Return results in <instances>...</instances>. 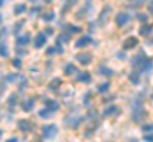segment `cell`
Returning a JSON list of instances; mask_svg holds the SVG:
<instances>
[{
    "label": "cell",
    "instance_id": "obj_1",
    "mask_svg": "<svg viewBox=\"0 0 153 142\" xmlns=\"http://www.w3.org/2000/svg\"><path fill=\"white\" fill-rule=\"evenodd\" d=\"M148 118V112L146 111V107L143 104L142 99H135L131 104V119L133 122L139 123L146 121Z\"/></svg>",
    "mask_w": 153,
    "mask_h": 142
},
{
    "label": "cell",
    "instance_id": "obj_2",
    "mask_svg": "<svg viewBox=\"0 0 153 142\" xmlns=\"http://www.w3.org/2000/svg\"><path fill=\"white\" fill-rule=\"evenodd\" d=\"M84 119H85V117L80 114L79 112L69 113V114L64 118V126L70 130H76V128H79V126L84 122Z\"/></svg>",
    "mask_w": 153,
    "mask_h": 142
},
{
    "label": "cell",
    "instance_id": "obj_3",
    "mask_svg": "<svg viewBox=\"0 0 153 142\" xmlns=\"http://www.w3.org/2000/svg\"><path fill=\"white\" fill-rule=\"evenodd\" d=\"M41 133L44 140H52L59 133V127L56 124H44L41 127Z\"/></svg>",
    "mask_w": 153,
    "mask_h": 142
},
{
    "label": "cell",
    "instance_id": "obj_4",
    "mask_svg": "<svg viewBox=\"0 0 153 142\" xmlns=\"http://www.w3.org/2000/svg\"><path fill=\"white\" fill-rule=\"evenodd\" d=\"M17 128L22 133H31L36 128V124L31 119H19L17 122Z\"/></svg>",
    "mask_w": 153,
    "mask_h": 142
},
{
    "label": "cell",
    "instance_id": "obj_5",
    "mask_svg": "<svg viewBox=\"0 0 153 142\" xmlns=\"http://www.w3.org/2000/svg\"><path fill=\"white\" fill-rule=\"evenodd\" d=\"M92 8H93L92 0H87V1L84 3V5L75 13V18H76V19H79V20H84L85 18L88 17V14L92 12Z\"/></svg>",
    "mask_w": 153,
    "mask_h": 142
},
{
    "label": "cell",
    "instance_id": "obj_6",
    "mask_svg": "<svg viewBox=\"0 0 153 142\" xmlns=\"http://www.w3.org/2000/svg\"><path fill=\"white\" fill-rule=\"evenodd\" d=\"M74 59L82 66H89L93 61V55L91 52H80V53H76L74 56Z\"/></svg>",
    "mask_w": 153,
    "mask_h": 142
},
{
    "label": "cell",
    "instance_id": "obj_7",
    "mask_svg": "<svg viewBox=\"0 0 153 142\" xmlns=\"http://www.w3.org/2000/svg\"><path fill=\"white\" fill-rule=\"evenodd\" d=\"M129 20H130V14L129 13H125V12H120L116 14V17H115V23H116V26L119 28H123L124 26H126Z\"/></svg>",
    "mask_w": 153,
    "mask_h": 142
},
{
    "label": "cell",
    "instance_id": "obj_8",
    "mask_svg": "<svg viewBox=\"0 0 153 142\" xmlns=\"http://www.w3.org/2000/svg\"><path fill=\"white\" fill-rule=\"evenodd\" d=\"M112 12V9H111V5H105L103 9L101 10V13H100V15H98V19H97V23L100 26H105L107 23V18L110 17V14H111Z\"/></svg>",
    "mask_w": 153,
    "mask_h": 142
},
{
    "label": "cell",
    "instance_id": "obj_9",
    "mask_svg": "<svg viewBox=\"0 0 153 142\" xmlns=\"http://www.w3.org/2000/svg\"><path fill=\"white\" fill-rule=\"evenodd\" d=\"M138 45H139V40L134 36H130L123 42V50L124 51H130V50L137 48Z\"/></svg>",
    "mask_w": 153,
    "mask_h": 142
},
{
    "label": "cell",
    "instance_id": "obj_10",
    "mask_svg": "<svg viewBox=\"0 0 153 142\" xmlns=\"http://www.w3.org/2000/svg\"><path fill=\"white\" fill-rule=\"evenodd\" d=\"M92 43H93L92 37L88 36V34H85V36H82L80 38H78V40L75 41L74 47H75V48H85L87 46L92 45Z\"/></svg>",
    "mask_w": 153,
    "mask_h": 142
},
{
    "label": "cell",
    "instance_id": "obj_11",
    "mask_svg": "<svg viewBox=\"0 0 153 142\" xmlns=\"http://www.w3.org/2000/svg\"><path fill=\"white\" fill-rule=\"evenodd\" d=\"M36 105V99L35 97H31V98H28V99H25L22 103H21V108H22V111L25 112V113H30L33 111V108H35Z\"/></svg>",
    "mask_w": 153,
    "mask_h": 142
},
{
    "label": "cell",
    "instance_id": "obj_12",
    "mask_svg": "<svg viewBox=\"0 0 153 142\" xmlns=\"http://www.w3.org/2000/svg\"><path fill=\"white\" fill-rule=\"evenodd\" d=\"M121 114V108L119 105H115V104H111V105H108L106 109L103 111L102 116L105 118H108V117H114V116H119Z\"/></svg>",
    "mask_w": 153,
    "mask_h": 142
},
{
    "label": "cell",
    "instance_id": "obj_13",
    "mask_svg": "<svg viewBox=\"0 0 153 142\" xmlns=\"http://www.w3.org/2000/svg\"><path fill=\"white\" fill-rule=\"evenodd\" d=\"M46 42H47V36L44 32H40V33H37L36 38L33 41V46H35L36 50H40L46 45Z\"/></svg>",
    "mask_w": 153,
    "mask_h": 142
},
{
    "label": "cell",
    "instance_id": "obj_14",
    "mask_svg": "<svg viewBox=\"0 0 153 142\" xmlns=\"http://www.w3.org/2000/svg\"><path fill=\"white\" fill-rule=\"evenodd\" d=\"M44 104H45V108H47L49 111H51L52 113H56V112H59L60 111V103L55 100V99H45L44 100Z\"/></svg>",
    "mask_w": 153,
    "mask_h": 142
},
{
    "label": "cell",
    "instance_id": "obj_15",
    "mask_svg": "<svg viewBox=\"0 0 153 142\" xmlns=\"http://www.w3.org/2000/svg\"><path fill=\"white\" fill-rule=\"evenodd\" d=\"M146 56H147V55H146V52L143 51V50H140L135 56H133V59H131V61H130L131 67H133V69H138V67H139V65L142 64V61L146 59Z\"/></svg>",
    "mask_w": 153,
    "mask_h": 142
},
{
    "label": "cell",
    "instance_id": "obj_16",
    "mask_svg": "<svg viewBox=\"0 0 153 142\" xmlns=\"http://www.w3.org/2000/svg\"><path fill=\"white\" fill-rule=\"evenodd\" d=\"M61 85H63V80L60 78H54L49 84H47V90L51 91V93H56V91L60 90Z\"/></svg>",
    "mask_w": 153,
    "mask_h": 142
},
{
    "label": "cell",
    "instance_id": "obj_17",
    "mask_svg": "<svg viewBox=\"0 0 153 142\" xmlns=\"http://www.w3.org/2000/svg\"><path fill=\"white\" fill-rule=\"evenodd\" d=\"M152 66H153L152 57H148V56H146V59L142 61V64L139 65V67H138L137 70H139L140 72H151V71H152Z\"/></svg>",
    "mask_w": 153,
    "mask_h": 142
},
{
    "label": "cell",
    "instance_id": "obj_18",
    "mask_svg": "<svg viewBox=\"0 0 153 142\" xmlns=\"http://www.w3.org/2000/svg\"><path fill=\"white\" fill-rule=\"evenodd\" d=\"M76 81L83 84H91L92 83V75L89 71H80L76 74Z\"/></svg>",
    "mask_w": 153,
    "mask_h": 142
},
{
    "label": "cell",
    "instance_id": "obj_19",
    "mask_svg": "<svg viewBox=\"0 0 153 142\" xmlns=\"http://www.w3.org/2000/svg\"><path fill=\"white\" fill-rule=\"evenodd\" d=\"M31 40H32L31 33H25V34H21L16 38V45L21 47H26L27 45H30Z\"/></svg>",
    "mask_w": 153,
    "mask_h": 142
},
{
    "label": "cell",
    "instance_id": "obj_20",
    "mask_svg": "<svg viewBox=\"0 0 153 142\" xmlns=\"http://www.w3.org/2000/svg\"><path fill=\"white\" fill-rule=\"evenodd\" d=\"M7 104H8V111L10 113H13L14 109L17 108V104H18V95L16 93H13V94H10V95L8 97Z\"/></svg>",
    "mask_w": 153,
    "mask_h": 142
},
{
    "label": "cell",
    "instance_id": "obj_21",
    "mask_svg": "<svg viewBox=\"0 0 153 142\" xmlns=\"http://www.w3.org/2000/svg\"><path fill=\"white\" fill-rule=\"evenodd\" d=\"M128 80L133 85H139L140 84V71L137 70V69H134L128 75Z\"/></svg>",
    "mask_w": 153,
    "mask_h": 142
},
{
    "label": "cell",
    "instance_id": "obj_22",
    "mask_svg": "<svg viewBox=\"0 0 153 142\" xmlns=\"http://www.w3.org/2000/svg\"><path fill=\"white\" fill-rule=\"evenodd\" d=\"M79 0H64L63 7H61V15H65L68 12H70V9L75 7L78 4Z\"/></svg>",
    "mask_w": 153,
    "mask_h": 142
},
{
    "label": "cell",
    "instance_id": "obj_23",
    "mask_svg": "<svg viewBox=\"0 0 153 142\" xmlns=\"http://www.w3.org/2000/svg\"><path fill=\"white\" fill-rule=\"evenodd\" d=\"M152 34V24L151 23H144V24H142L140 28H139V36L142 37H149Z\"/></svg>",
    "mask_w": 153,
    "mask_h": 142
},
{
    "label": "cell",
    "instance_id": "obj_24",
    "mask_svg": "<svg viewBox=\"0 0 153 142\" xmlns=\"http://www.w3.org/2000/svg\"><path fill=\"white\" fill-rule=\"evenodd\" d=\"M98 72H100V75H102V76H105V78H111V76H114L115 71L106 65H100Z\"/></svg>",
    "mask_w": 153,
    "mask_h": 142
},
{
    "label": "cell",
    "instance_id": "obj_25",
    "mask_svg": "<svg viewBox=\"0 0 153 142\" xmlns=\"http://www.w3.org/2000/svg\"><path fill=\"white\" fill-rule=\"evenodd\" d=\"M64 29H65V32L70 33V34H76V33L82 32V27H80V26H75V24H71V23H68V24L64 26Z\"/></svg>",
    "mask_w": 153,
    "mask_h": 142
},
{
    "label": "cell",
    "instance_id": "obj_26",
    "mask_svg": "<svg viewBox=\"0 0 153 142\" xmlns=\"http://www.w3.org/2000/svg\"><path fill=\"white\" fill-rule=\"evenodd\" d=\"M63 72H64L65 76H71L73 74L78 72V69H76V66H75L74 64H66V65L64 66Z\"/></svg>",
    "mask_w": 153,
    "mask_h": 142
},
{
    "label": "cell",
    "instance_id": "obj_27",
    "mask_svg": "<svg viewBox=\"0 0 153 142\" xmlns=\"http://www.w3.org/2000/svg\"><path fill=\"white\" fill-rule=\"evenodd\" d=\"M70 40H71V34L70 33H68V32H61L59 36H57V38H56V41H59V42H61L63 45H68L69 42H70Z\"/></svg>",
    "mask_w": 153,
    "mask_h": 142
},
{
    "label": "cell",
    "instance_id": "obj_28",
    "mask_svg": "<svg viewBox=\"0 0 153 142\" xmlns=\"http://www.w3.org/2000/svg\"><path fill=\"white\" fill-rule=\"evenodd\" d=\"M19 76H21V75H19L18 72H10V74H8V75L4 76V80H5L7 84H13V83L18 81Z\"/></svg>",
    "mask_w": 153,
    "mask_h": 142
},
{
    "label": "cell",
    "instance_id": "obj_29",
    "mask_svg": "<svg viewBox=\"0 0 153 142\" xmlns=\"http://www.w3.org/2000/svg\"><path fill=\"white\" fill-rule=\"evenodd\" d=\"M27 9L28 8L26 4H17V5H14V8H13V13H14V15H21V14L27 12Z\"/></svg>",
    "mask_w": 153,
    "mask_h": 142
},
{
    "label": "cell",
    "instance_id": "obj_30",
    "mask_svg": "<svg viewBox=\"0 0 153 142\" xmlns=\"http://www.w3.org/2000/svg\"><path fill=\"white\" fill-rule=\"evenodd\" d=\"M110 89H111V83H110V81H105V83L100 84L97 86V91L100 94H105V93H108Z\"/></svg>",
    "mask_w": 153,
    "mask_h": 142
},
{
    "label": "cell",
    "instance_id": "obj_31",
    "mask_svg": "<svg viewBox=\"0 0 153 142\" xmlns=\"http://www.w3.org/2000/svg\"><path fill=\"white\" fill-rule=\"evenodd\" d=\"M28 86V79L26 76H19L18 79V89L19 91H25V89Z\"/></svg>",
    "mask_w": 153,
    "mask_h": 142
},
{
    "label": "cell",
    "instance_id": "obj_32",
    "mask_svg": "<svg viewBox=\"0 0 153 142\" xmlns=\"http://www.w3.org/2000/svg\"><path fill=\"white\" fill-rule=\"evenodd\" d=\"M93 91L92 90H87V93H84V95H83V104L84 105H89L91 102L93 100Z\"/></svg>",
    "mask_w": 153,
    "mask_h": 142
},
{
    "label": "cell",
    "instance_id": "obj_33",
    "mask_svg": "<svg viewBox=\"0 0 153 142\" xmlns=\"http://www.w3.org/2000/svg\"><path fill=\"white\" fill-rule=\"evenodd\" d=\"M26 24V19H22V20H18L16 24H14V29H13V33L16 36H18L19 33H21V31L23 29V26Z\"/></svg>",
    "mask_w": 153,
    "mask_h": 142
},
{
    "label": "cell",
    "instance_id": "obj_34",
    "mask_svg": "<svg viewBox=\"0 0 153 142\" xmlns=\"http://www.w3.org/2000/svg\"><path fill=\"white\" fill-rule=\"evenodd\" d=\"M41 18L44 22H52L54 19H56V14H55V12H46L42 14Z\"/></svg>",
    "mask_w": 153,
    "mask_h": 142
},
{
    "label": "cell",
    "instance_id": "obj_35",
    "mask_svg": "<svg viewBox=\"0 0 153 142\" xmlns=\"http://www.w3.org/2000/svg\"><path fill=\"white\" fill-rule=\"evenodd\" d=\"M0 57H3V59L9 57V50H8L7 43H0Z\"/></svg>",
    "mask_w": 153,
    "mask_h": 142
},
{
    "label": "cell",
    "instance_id": "obj_36",
    "mask_svg": "<svg viewBox=\"0 0 153 142\" xmlns=\"http://www.w3.org/2000/svg\"><path fill=\"white\" fill-rule=\"evenodd\" d=\"M52 113L51 111H49L47 108H42L41 111H38V116H40L41 118H44V119H47V118H50V117H52Z\"/></svg>",
    "mask_w": 153,
    "mask_h": 142
},
{
    "label": "cell",
    "instance_id": "obj_37",
    "mask_svg": "<svg viewBox=\"0 0 153 142\" xmlns=\"http://www.w3.org/2000/svg\"><path fill=\"white\" fill-rule=\"evenodd\" d=\"M7 37H8V28L7 27L0 28V43H5Z\"/></svg>",
    "mask_w": 153,
    "mask_h": 142
},
{
    "label": "cell",
    "instance_id": "obj_38",
    "mask_svg": "<svg viewBox=\"0 0 153 142\" xmlns=\"http://www.w3.org/2000/svg\"><path fill=\"white\" fill-rule=\"evenodd\" d=\"M129 1H131V4L129 5V8H131V9H138V8H140L143 4L146 3V0H129Z\"/></svg>",
    "mask_w": 153,
    "mask_h": 142
},
{
    "label": "cell",
    "instance_id": "obj_39",
    "mask_svg": "<svg viewBox=\"0 0 153 142\" xmlns=\"http://www.w3.org/2000/svg\"><path fill=\"white\" fill-rule=\"evenodd\" d=\"M55 51H56V53H59V55H63L64 53V45L61 43V42L59 41H56L55 42Z\"/></svg>",
    "mask_w": 153,
    "mask_h": 142
},
{
    "label": "cell",
    "instance_id": "obj_40",
    "mask_svg": "<svg viewBox=\"0 0 153 142\" xmlns=\"http://www.w3.org/2000/svg\"><path fill=\"white\" fill-rule=\"evenodd\" d=\"M12 65H13V67L16 69V70H21L22 69V60L19 59V57L13 59L12 60Z\"/></svg>",
    "mask_w": 153,
    "mask_h": 142
},
{
    "label": "cell",
    "instance_id": "obj_41",
    "mask_svg": "<svg viewBox=\"0 0 153 142\" xmlns=\"http://www.w3.org/2000/svg\"><path fill=\"white\" fill-rule=\"evenodd\" d=\"M115 56H116L117 60H120V61H125V60L128 59V56H126V51H124V50L117 51L116 53H115Z\"/></svg>",
    "mask_w": 153,
    "mask_h": 142
},
{
    "label": "cell",
    "instance_id": "obj_42",
    "mask_svg": "<svg viewBox=\"0 0 153 142\" xmlns=\"http://www.w3.org/2000/svg\"><path fill=\"white\" fill-rule=\"evenodd\" d=\"M135 18L139 22H143V23H146L148 20V15H147L146 13H137L135 14Z\"/></svg>",
    "mask_w": 153,
    "mask_h": 142
},
{
    "label": "cell",
    "instance_id": "obj_43",
    "mask_svg": "<svg viewBox=\"0 0 153 142\" xmlns=\"http://www.w3.org/2000/svg\"><path fill=\"white\" fill-rule=\"evenodd\" d=\"M144 133H148V132H152L153 131V124L152 123H144V124L142 126V128H140Z\"/></svg>",
    "mask_w": 153,
    "mask_h": 142
},
{
    "label": "cell",
    "instance_id": "obj_44",
    "mask_svg": "<svg viewBox=\"0 0 153 142\" xmlns=\"http://www.w3.org/2000/svg\"><path fill=\"white\" fill-rule=\"evenodd\" d=\"M42 12V8L41 7H33V8H31V10H30V14L33 17V15H38Z\"/></svg>",
    "mask_w": 153,
    "mask_h": 142
},
{
    "label": "cell",
    "instance_id": "obj_45",
    "mask_svg": "<svg viewBox=\"0 0 153 142\" xmlns=\"http://www.w3.org/2000/svg\"><path fill=\"white\" fill-rule=\"evenodd\" d=\"M5 89H7V83H5V80H4V78L0 75V94H3L5 91Z\"/></svg>",
    "mask_w": 153,
    "mask_h": 142
},
{
    "label": "cell",
    "instance_id": "obj_46",
    "mask_svg": "<svg viewBox=\"0 0 153 142\" xmlns=\"http://www.w3.org/2000/svg\"><path fill=\"white\" fill-rule=\"evenodd\" d=\"M17 47H18V48H17L16 51H17L18 55H28V50H27V48L25 50V48H23V47H21V46H17Z\"/></svg>",
    "mask_w": 153,
    "mask_h": 142
},
{
    "label": "cell",
    "instance_id": "obj_47",
    "mask_svg": "<svg viewBox=\"0 0 153 142\" xmlns=\"http://www.w3.org/2000/svg\"><path fill=\"white\" fill-rule=\"evenodd\" d=\"M143 140L147 141V142H152V141H153V135H152V132H148V133H146L144 136H143Z\"/></svg>",
    "mask_w": 153,
    "mask_h": 142
},
{
    "label": "cell",
    "instance_id": "obj_48",
    "mask_svg": "<svg viewBox=\"0 0 153 142\" xmlns=\"http://www.w3.org/2000/svg\"><path fill=\"white\" fill-rule=\"evenodd\" d=\"M55 53H56V51H55L54 46H51V47H49V48L46 50V55L47 56H51V55H55Z\"/></svg>",
    "mask_w": 153,
    "mask_h": 142
},
{
    "label": "cell",
    "instance_id": "obj_49",
    "mask_svg": "<svg viewBox=\"0 0 153 142\" xmlns=\"http://www.w3.org/2000/svg\"><path fill=\"white\" fill-rule=\"evenodd\" d=\"M45 34H46V36L54 34V28H52V27H47V28H46V31H45Z\"/></svg>",
    "mask_w": 153,
    "mask_h": 142
},
{
    "label": "cell",
    "instance_id": "obj_50",
    "mask_svg": "<svg viewBox=\"0 0 153 142\" xmlns=\"http://www.w3.org/2000/svg\"><path fill=\"white\" fill-rule=\"evenodd\" d=\"M115 97H116V95H111V97H108V98H103V99H102V103L106 104V103L112 102V99H115Z\"/></svg>",
    "mask_w": 153,
    "mask_h": 142
},
{
    "label": "cell",
    "instance_id": "obj_51",
    "mask_svg": "<svg viewBox=\"0 0 153 142\" xmlns=\"http://www.w3.org/2000/svg\"><path fill=\"white\" fill-rule=\"evenodd\" d=\"M148 12H149V14H152V12H153V1L152 0L148 1Z\"/></svg>",
    "mask_w": 153,
    "mask_h": 142
},
{
    "label": "cell",
    "instance_id": "obj_52",
    "mask_svg": "<svg viewBox=\"0 0 153 142\" xmlns=\"http://www.w3.org/2000/svg\"><path fill=\"white\" fill-rule=\"evenodd\" d=\"M8 142H18V137H10V138L7 140Z\"/></svg>",
    "mask_w": 153,
    "mask_h": 142
},
{
    "label": "cell",
    "instance_id": "obj_53",
    "mask_svg": "<svg viewBox=\"0 0 153 142\" xmlns=\"http://www.w3.org/2000/svg\"><path fill=\"white\" fill-rule=\"evenodd\" d=\"M147 38H148V37H147ZM146 43H147V46H149V47L152 46V38H151V37H149V38H148V40H147V42H146Z\"/></svg>",
    "mask_w": 153,
    "mask_h": 142
},
{
    "label": "cell",
    "instance_id": "obj_54",
    "mask_svg": "<svg viewBox=\"0 0 153 142\" xmlns=\"http://www.w3.org/2000/svg\"><path fill=\"white\" fill-rule=\"evenodd\" d=\"M5 1H7V0H0V8H1L4 4H5Z\"/></svg>",
    "mask_w": 153,
    "mask_h": 142
},
{
    "label": "cell",
    "instance_id": "obj_55",
    "mask_svg": "<svg viewBox=\"0 0 153 142\" xmlns=\"http://www.w3.org/2000/svg\"><path fill=\"white\" fill-rule=\"evenodd\" d=\"M3 23V14H0V24Z\"/></svg>",
    "mask_w": 153,
    "mask_h": 142
},
{
    "label": "cell",
    "instance_id": "obj_56",
    "mask_svg": "<svg viewBox=\"0 0 153 142\" xmlns=\"http://www.w3.org/2000/svg\"><path fill=\"white\" fill-rule=\"evenodd\" d=\"M45 3L46 4H50V3H52V0H45Z\"/></svg>",
    "mask_w": 153,
    "mask_h": 142
},
{
    "label": "cell",
    "instance_id": "obj_57",
    "mask_svg": "<svg viewBox=\"0 0 153 142\" xmlns=\"http://www.w3.org/2000/svg\"><path fill=\"white\" fill-rule=\"evenodd\" d=\"M1 137H3V131L0 130V140H1Z\"/></svg>",
    "mask_w": 153,
    "mask_h": 142
},
{
    "label": "cell",
    "instance_id": "obj_58",
    "mask_svg": "<svg viewBox=\"0 0 153 142\" xmlns=\"http://www.w3.org/2000/svg\"><path fill=\"white\" fill-rule=\"evenodd\" d=\"M30 1H31V3H37L38 0H30Z\"/></svg>",
    "mask_w": 153,
    "mask_h": 142
}]
</instances>
